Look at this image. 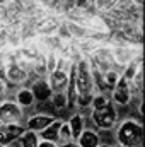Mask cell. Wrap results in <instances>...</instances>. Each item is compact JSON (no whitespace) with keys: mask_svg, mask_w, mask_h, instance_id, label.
Masks as SVG:
<instances>
[{"mask_svg":"<svg viewBox=\"0 0 145 147\" xmlns=\"http://www.w3.org/2000/svg\"><path fill=\"white\" fill-rule=\"evenodd\" d=\"M75 86H77V99L75 105L80 108L91 106L92 101V69L89 60H79L75 63Z\"/></svg>","mask_w":145,"mask_h":147,"instance_id":"obj_1","label":"cell"},{"mask_svg":"<svg viewBox=\"0 0 145 147\" xmlns=\"http://www.w3.org/2000/svg\"><path fill=\"white\" fill-rule=\"evenodd\" d=\"M116 139H118V144L125 147H142V139H144L142 123L135 120L123 121L118 128Z\"/></svg>","mask_w":145,"mask_h":147,"instance_id":"obj_2","label":"cell"},{"mask_svg":"<svg viewBox=\"0 0 145 147\" xmlns=\"http://www.w3.org/2000/svg\"><path fill=\"white\" fill-rule=\"evenodd\" d=\"M92 121L97 128H111L116 123V111L113 105H108L101 110H92Z\"/></svg>","mask_w":145,"mask_h":147,"instance_id":"obj_3","label":"cell"},{"mask_svg":"<svg viewBox=\"0 0 145 147\" xmlns=\"http://www.w3.org/2000/svg\"><path fill=\"white\" fill-rule=\"evenodd\" d=\"M111 89H113V101H114L116 105L125 106V105L130 103V96H132V94H130V82H128L123 75L118 77L116 84H114Z\"/></svg>","mask_w":145,"mask_h":147,"instance_id":"obj_4","label":"cell"},{"mask_svg":"<svg viewBox=\"0 0 145 147\" xmlns=\"http://www.w3.org/2000/svg\"><path fill=\"white\" fill-rule=\"evenodd\" d=\"M22 118V111L17 103L5 101L0 105V123H19Z\"/></svg>","mask_w":145,"mask_h":147,"instance_id":"obj_5","label":"cell"},{"mask_svg":"<svg viewBox=\"0 0 145 147\" xmlns=\"http://www.w3.org/2000/svg\"><path fill=\"white\" fill-rule=\"evenodd\" d=\"M26 128L19 123H0V146H9L10 142L17 140Z\"/></svg>","mask_w":145,"mask_h":147,"instance_id":"obj_6","label":"cell"},{"mask_svg":"<svg viewBox=\"0 0 145 147\" xmlns=\"http://www.w3.org/2000/svg\"><path fill=\"white\" fill-rule=\"evenodd\" d=\"M67 80H68V74L63 69L62 60H58V62H56V69L50 72V82H48V84H50L51 91H62V89L65 91Z\"/></svg>","mask_w":145,"mask_h":147,"instance_id":"obj_7","label":"cell"},{"mask_svg":"<svg viewBox=\"0 0 145 147\" xmlns=\"http://www.w3.org/2000/svg\"><path fill=\"white\" fill-rule=\"evenodd\" d=\"M5 77H7V82H14V84H19V82H24L28 79V70L22 67V63H19L17 60H10L9 65H5Z\"/></svg>","mask_w":145,"mask_h":147,"instance_id":"obj_8","label":"cell"},{"mask_svg":"<svg viewBox=\"0 0 145 147\" xmlns=\"http://www.w3.org/2000/svg\"><path fill=\"white\" fill-rule=\"evenodd\" d=\"M56 116L55 115H48V113H38V115H33L29 120H28V130H33L39 134L44 127H48Z\"/></svg>","mask_w":145,"mask_h":147,"instance_id":"obj_9","label":"cell"},{"mask_svg":"<svg viewBox=\"0 0 145 147\" xmlns=\"http://www.w3.org/2000/svg\"><path fill=\"white\" fill-rule=\"evenodd\" d=\"M31 92H33L34 101H38V103L50 99L51 94H53V91H51V87H50V84H48L46 80H36V82L31 86Z\"/></svg>","mask_w":145,"mask_h":147,"instance_id":"obj_10","label":"cell"},{"mask_svg":"<svg viewBox=\"0 0 145 147\" xmlns=\"http://www.w3.org/2000/svg\"><path fill=\"white\" fill-rule=\"evenodd\" d=\"M79 146L80 147H96L99 146L101 142H99V137H97V132H94V130H82V134L79 135Z\"/></svg>","mask_w":145,"mask_h":147,"instance_id":"obj_11","label":"cell"},{"mask_svg":"<svg viewBox=\"0 0 145 147\" xmlns=\"http://www.w3.org/2000/svg\"><path fill=\"white\" fill-rule=\"evenodd\" d=\"M60 120H53L48 127H44L43 130H41V139H44V140H53V142H56L58 140V127H60Z\"/></svg>","mask_w":145,"mask_h":147,"instance_id":"obj_12","label":"cell"},{"mask_svg":"<svg viewBox=\"0 0 145 147\" xmlns=\"http://www.w3.org/2000/svg\"><path fill=\"white\" fill-rule=\"evenodd\" d=\"M68 127H70L72 139L73 140H77L79 135H80L82 130H84V118H82V115H77V113H75L72 118H70V121H68Z\"/></svg>","mask_w":145,"mask_h":147,"instance_id":"obj_13","label":"cell"},{"mask_svg":"<svg viewBox=\"0 0 145 147\" xmlns=\"http://www.w3.org/2000/svg\"><path fill=\"white\" fill-rule=\"evenodd\" d=\"M21 146L22 147H38V140H39V137H38L36 132H33V130H24L22 134H21Z\"/></svg>","mask_w":145,"mask_h":147,"instance_id":"obj_14","label":"cell"},{"mask_svg":"<svg viewBox=\"0 0 145 147\" xmlns=\"http://www.w3.org/2000/svg\"><path fill=\"white\" fill-rule=\"evenodd\" d=\"M15 101H17V105H19V106H22V108L31 106V105L34 103V98H33L31 89H22V91H19V92H17Z\"/></svg>","mask_w":145,"mask_h":147,"instance_id":"obj_15","label":"cell"},{"mask_svg":"<svg viewBox=\"0 0 145 147\" xmlns=\"http://www.w3.org/2000/svg\"><path fill=\"white\" fill-rule=\"evenodd\" d=\"M50 99H51V105H53L55 111L67 108V96H65V92H62V91H56L55 94H51V98H50Z\"/></svg>","mask_w":145,"mask_h":147,"instance_id":"obj_16","label":"cell"},{"mask_svg":"<svg viewBox=\"0 0 145 147\" xmlns=\"http://www.w3.org/2000/svg\"><path fill=\"white\" fill-rule=\"evenodd\" d=\"M91 105H92V110H101V108H106L108 105H111V101H109V98L104 92H99V94L92 96Z\"/></svg>","mask_w":145,"mask_h":147,"instance_id":"obj_17","label":"cell"},{"mask_svg":"<svg viewBox=\"0 0 145 147\" xmlns=\"http://www.w3.org/2000/svg\"><path fill=\"white\" fill-rule=\"evenodd\" d=\"M68 140H72L70 127H68V123L62 121V123H60V127H58V140H56V142H62V144H65V142H68Z\"/></svg>","mask_w":145,"mask_h":147,"instance_id":"obj_18","label":"cell"},{"mask_svg":"<svg viewBox=\"0 0 145 147\" xmlns=\"http://www.w3.org/2000/svg\"><path fill=\"white\" fill-rule=\"evenodd\" d=\"M97 137H99V142H103L106 146H111V147H113L114 140H116V137L109 132V128H101V132H97Z\"/></svg>","mask_w":145,"mask_h":147,"instance_id":"obj_19","label":"cell"},{"mask_svg":"<svg viewBox=\"0 0 145 147\" xmlns=\"http://www.w3.org/2000/svg\"><path fill=\"white\" fill-rule=\"evenodd\" d=\"M56 28H58V24H56L53 19H46L43 24H39V26H38L39 33H44V34H50V33H53Z\"/></svg>","mask_w":145,"mask_h":147,"instance_id":"obj_20","label":"cell"},{"mask_svg":"<svg viewBox=\"0 0 145 147\" xmlns=\"http://www.w3.org/2000/svg\"><path fill=\"white\" fill-rule=\"evenodd\" d=\"M103 75H104L106 87H109V89H111V87L116 84V80H118V77H119V75H118V72H114V70H111V69H109V70H106Z\"/></svg>","mask_w":145,"mask_h":147,"instance_id":"obj_21","label":"cell"},{"mask_svg":"<svg viewBox=\"0 0 145 147\" xmlns=\"http://www.w3.org/2000/svg\"><path fill=\"white\" fill-rule=\"evenodd\" d=\"M56 62H58V60H56V57H55L53 53H50V55H48V58L44 60V67H46V70H48V72L55 70V69H56Z\"/></svg>","mask_w":145,"mask_h":147,"instance_id":"obj_22","label":"cell"},{"mask_svg":"<svg viewBox=\"0 0 145 147\" xmlns=\"http://www.w3.org/2000/svg\"><path fill=\"white\" fill-rule=\"evenodd\" d=\"M38 147H58V144H56V142H53V140L39 139V140H38Z\"/></svg>","mask_w":145,"mask_h":147,"instance_id":"obj_23","label":"cell"},{"mask_svg":"<svg viewBox=\"0 0 145 147\" xmlns=\"http://www.w3.org/2000/svg\"><path fill=\"white\" fill-rule=\"evenodd\" d=\"M58 147H80L79 146V142H65V144H62V146H58Z\"/></svg>","mask_w":145,"mask_h":147,"instance_id":"obj_24","label":"cell"},{"mask_svg":"<svg viewBox=\"0 0 145 147\" xmlns=\"http://www.w3.org/2000/svg\"><path fill=\"white\" fill-rule=\"evenodd\" d=\"M5 86H7V82H5V80H0V94H3V92L7 91Z\"/></svg>","mask_w":145,"mask_h":147,"instance_id":"obj_25","label":"cell"},{"mask_svg":"<svg viewBox=\"0 0 145 147\" xmlns=\"http://www.w3.org/2000/svg\"><path fill=\"white\" fill-rule=\"evenodd\" d=\"M5 41H7V34H3V33H0V48L5 45Z\"/></svg>","mask_w":145,"mask_h":147,"instance_id":"obj_26","label":"cell"},{"mask_svg":"<svg viewBox=\"0 0 145 147\" xmlns=\"http://www.w3.org/2000/svg\"><path fill=\"white\" fill-rule=\"evenodd\" d=\"M96 147H111V146H106V144H99V146H96Z\"/></svg>","mask_w":145,"mask_h":147,"instance_id":"obj_27","label":"cell"},{"mask_svg":"<svg viewBox=\"0 0 145 147\" xmlns=\"http://www.w3.org/2000/svg\"><path fill=\"white\" fill-rule=\"evenodd\" d=\"M114 147H125V146H121V144H118V146H114Z\"/></svg>","mask_w":145,"mask_h":147,"instance_id":"obj_28","label":"cell"},{"mask_svg":"<svg viewBox=\"0 0 145 147\" xmlns=\"http://www.w3.org/2000/svg\"><path fill=\"white\" fill-rule=\"evenodd\" d=\"M0 147H9V146H0Z\"/></svg>","mask_w":145,"mask_h":147,"instance_id":"obj_29","label":"cell"}]
</instances>
